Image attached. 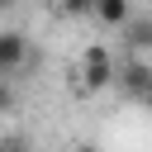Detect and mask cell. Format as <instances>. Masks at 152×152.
<instances>
[{
  "label": "cell",
  "mask_w": 152,
  "mask_h": 152,
  "mask_svg": "<svg viewBox=\"0 0 152 152\" xmlns=\"http://www.w3.org/2000/svg\"><path fill=\"white\" fill-rule=\"evenodd\" d=\"M76 76H81V81H71V90H76V95H95V90H104V86L119 81V62H114V52H109L104 43H90V48L81 52Z\"/></svg>",
  "instance_id": "obj_1"
},
{
  "label": "cell",
  "mask_w": 152,
  "mask_h": 152,
  "mask_svg": "<svg viewBox=\"0 0 152 152\" xmlns=\"http://www.w3.org/2000/svg\"><path fill=\"white\" fill-rule=\"evenodd\" d=\"M119 86L133 95V100H142V95H152V66L138 57V62H124L119 66Z\"/></svg>",
  "instance_id": "obj_2"
},
{
  "label": "cell",
  "mask_w": 152,
  "mask_h": 152,
  "mask_svg": "<svg viewBox=\"0 0 152 152\" xmlns=\"http://www.w3.org/2000/svg\"><path fill=\"white\" fill-rule=\"evenodd\" d=\"M24 57H28V43H24V33L5 28V33H0V71H5V76H14V71L24 66Z\"/></svg>",
  "instance_id": "obj_3"
},
{
  "label": "cell",
  "mask_w": 152,
  "mask_h": 152,
  "mask_svg": "<svg viewBox=\"0 0 152 152\" xmlns=\"http://www.w3.org/2000/svg\"><path fill=\"white\" fill-rule=\"evenodd\" d=\"M95 19H100L104 28H124V24L133 19V5H128V0H95Z\"/></svg>",
  "instance_id": "obj_4"
},
{
  "label": "cell",
  "mask_w": 152,
  "mask_h": 152,
  "mask_svg": "<svg viewBox=\"0 0 152 152\" xmlns=\"http://www.w3.org/2000/svg\"><path fill=\"white\" fill-rule=\"evenodd\" d=\"M119 33H124V43H128L138 57H142V52H152V14H147V19H128Z\"/></svg>",
  "instance_id": "obj_5"
},
{
  "label": "cell",
  "mask_w": 152,
  "mask_h": 152,
  "mask_svg": "<svg viewBox=\"0 0 152 152\" xmlns=\"http://www.w3.org/2000/svg\"><path fill=\"white\" fill-rule=\"evenodd\" d=\"M57 10L66 19H86V14H95V0H57Z\"/></svg>",
  "instance_id": "obj_6"
},
{
  "label": "cell",
  "mask_w": 152,
  "mask_h": 152,
  "mask_svg": "<svg viewBox=\"0 0 152 152\" xmlns=\"http://www.w3.org/2000/svg\"><path fill=\"white\" fill-rule=\"evenodd\" d=\"M142 109H147V114H152V95H142Z\"/></svg>",
  "instance_id": "obj_7"
},
{
  "label": "cell",
  "mask_w": 152,
  "mask_h": 152,
  "mask_svg": "<svg viewBox=\"0 0 152 152\" xmlns=\"http://www.w3.org/2000/svg\"><path fill=\"white\" fill-rule=\"evenodd\" d=\"M71 152H95V147H86V142H81V147H71Z\"/></svg>",
  "instance_id": "obj_8"
}]
</instances>
